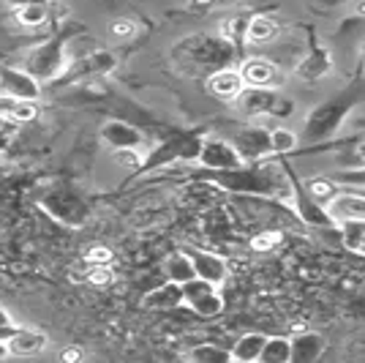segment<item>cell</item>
Returning a JSON list of instances; mask_svg holds the SVG:
<instances>
[{
	"label": "cell",
	"instance_id": "obj_1",
	"mask_svg": "<svg viewBox=\"0 0 365 363\" xmlns=\"http://www.w3.org/2000/svg\"><path fill=\"white\" fill-rule=\"evenodd\" d=\"M194 181L213 183L229 194H248V197H278L281 192H289V181L278 159H262V161H245L232 169H205L199 166L191 172Z\"/></svg>",
	"mask_w": 365,
	"mask_h": 363
},
{
	"label": "cell",
	"instance_id": "obj_2",
	"mask_svg": "<svg viewBox=\"0 0 365 363\" xmlns=\"http://www.w3.org/2000/svg\"><path fill=\"white\" fill-rule=\"evenodd\" d=\"M363 101H365V79L354 76L346 88H341L338 93L327 96L324 101H319V104L305 115L303 131L297 136L303 139L305 145H311V148L327 142V139H333L341 131V126L346 123V118L354 112V106H360Z\"/></svg>",
	"mask_w": 365,
	"mask_h": 363
},
{
	"label": "cell",
	"instance_id": "obj_3",
	"mask_svg": "<svg viewBox=\"0 0 365 363\" xmlns=\"http://www.w3.org/2000/svg\"><path fill=\"white\" fill-rule=\"evenodd\" d=\"M172 58L185 74H213L240 61L237 49L221 33H194L172 46Z\"/></svg>",
	"mask_w": 365,
	"mask_h": 363
},
{
	"label": "cell",
	"instance_id": "obj_4",
	"mask_svg": "<svg viewBox=\"0 0 365 363\" xmlns=\"http://www.w3.org/2000/svg\"><path fill=\"white\" fill-rule=\"evenodd\" d=\"M82 28L79 25H66L61 31L52 33V39H46L41 44H36L25 55V71L31 76H36L38 82H49V79H58V76L66 71L68 66V52H66V44L71 39V33H79Z\"/></svg>",
	"mask_w": 365,
	"mask_h": 363
},
{
	"label": "cell",
	"instance_id": "obj_5",
	"mask_svg": "<svg viewBox=\"0 0 365 363\" xmlns=\"http://www.w3.org/2000/svg\"><path fill=\"white\" fill-rule=\"evenodd\" d=\"M202 139L205 134L199 129H188V131H169L155 148H153L145 159H142V166H139L134 175H145V172H153V169H161V166H169L175 161H197L199 148H202Z\"/></svg>",
	"mask_w": 365,
	"mask_h": 363
},
{
	"label": "cell",
	"instance_id": "obj_6",
	"mask_svg": "<svg viewBox=\"0 0 365 363\" xmlns=\"http://www.w3.org/2000/svg\"><path fill=\"white\" fill-rule=\"evenodd\" d=\"M41 208L55 222L66 224V227H82L88 222V216H91V202H88V197L79 189L68 186V183L49 189L44 197H41Z\"/></svg>",
	"mask_w": 365,
	"mask_h": 363
},
{
	"label": "cell",
	"instance_id": "obj_7",
	"mask_svg": "<svg viewBox=\"0 0 365 363\" xmlns=\"http://www.w3.org/2000/svg\"><path fill=\"white\" fill-rule=\"evenodd\" d=\"M275 159H278V164H281V169H284L287 181H289V194H292V205H294V213L303 219L308 227L338 229V224H335L333 219H330V213L324 211V205L314 199V194L308 192L305 181H300V175L292 169L289 156H275Z\"/></svg>",
	"mask_w": 365,
	"mask_h": 363
},
{
	"label": "cell",
	"instance_id": "obj_8",
	"mask_svg": "<svg viewBox=\"0 0 365 363\" xmlns=\"http://www.w3.org/2000/svg\"><path fill=\"white\" fill-rule=\"evenodd\" d=\"M232 104L237 106V112L245 118H289L294 112V101L281 96L278 88H251L245 85L243 91L235 96Z\"/></svg>",
	"mask_w": 365,
	"mask_h": 363
},
{
	"label": "cell",
	"instance_id": "obj_9",
	"mask_svg": "<svg viewBox=\"0 0 365 363\" xmlns=\"http://www.w3.org/2000/svg\"><path fill=\"white\" fill-rule=\"evenodd\" d=\"M182 289V303L202 319H213L218 314H224V298H221V292H218V284L213 282H207V279H188L185 284H180Z\"/></svg>",
	"mask_w": 365,
	"mask_h": 363
},
{
	"label": "cell",
	"instance_id": "obj_10",
	"mask_svg": "<svg viewBox=\"0 0 365 363\" xmlns=\"http://www.w3.org/2000/svg\"><path fill=\"white\" fill-rule=\"evenodd\" d=\"M335 69V58L333 52L319 41V33L314 28H308V49L300 58V63L294 66V76L300 82H319Z\"/></svg>",
	"mask_w": 365,
	"mask_h": 363
},
{
	"label": "cell",
	"instance_id": "obj_11",
	"mask_svg": "<svg viewBox=\"0 0 365 363\" xmlns=\"http://www.w3.org/2000/svg\"><path fill=\"white\" fill-rule=\"evenodd\" d=\"M197 164L205 166V169H232V166L245 164L240 159L237 148L229 142V139H221V136H205L202 139V148H199Z\"/></svg>",
	"mask_w": 365,
	"mask_h": 363
},
{
	"label": "cell",
	"instance_id": "obj_12",
	"mask_svg": "<svg viewBox=\"0 0 365 363\" xmlns=\"http://www.w3.org/2000/svg\"><path fill=\"white\" fill-rule=\"evenodd\" d=\"M243 161H262L273 156V145H270V129L264 126H245L237 134L229 139Z\"/></svg>",
	"mask_w": 365,
	"mask_h": 363
},
{
	"label": "cell",
	"instance_id": "obj_13",
	"mask_svg": "<svg viewBox=\"0 0 365 363\" xmlns=\"http://www.w3.org/2000/svg\"><path fill=\"white\" fill-rule=\"evenodd\" d=\"M115 66H118V58H115L112 52L98 49V52H93V55H85V58H79V61L68 63V66H66V71H63L58 79H61V85H71V82L88 79V76L109 74Z\"/></svg>",
	"mask_w": 365,
	"mask_h": 363
},
{
	"label": "cell",
	"instance_id": "obj_14",
	"mask_svg": "<svg viewBox=\"0 0 365 363\" xmlns=\"http://www.w3.org/2000/svg\"><path fill=\"white\" fill-rule=\"evenodd\" d=\"M237 71L243 76V85H251V88H278V85H284V71L267 58H243Z\"/></svg>",
	"mask_w": 365,
	"mask_h": 363
},
{
	"label": "cell",
	"instance_id": "obj_15",
	"mask_svg": "<svg viewBox=\"0 0 365 363\" xmlns=\"http://www.w3.org/2000/svg\"><path fill=\"white\" fill-rule=\"evenodd\" d=\"M0 88H3V93L16 96L22 101H38L41 99V82L28 74L25 69H14V66L0 69Z\"/></svg>",
	"mask_w": 365,
	"mask_h": 363
},
{
	"label": "cell",
	"instance_id": "obj_16",
	"mask_svg": "<svg viewBox=\"0 0 365 363\" xmlns=\"http://www.w3.org/2000/svg\"><path fill=\"white\" fill-rule=\"evenodd\" d=\"M324 211L330 213V219H333L335 224H344V222H365V194L363 192H341L338 189V194H335L327 205H324Z\"/></svg>",
	"mask_w": 365,
	"mask_h": 363
},
{
	"label": "cell",
	"instance_id": "obj_17",
	"mask_svg": "<svg viewBox=\"0 0 365 363\" xmlns=\"http://www.w3.org/2000/svg\"><path fill=\"white\" fill-rule=\"evenodd\" d=\"M188 259H191V265H194V273H197L199 279H207V282H213V284H224L229 276V265L224 257H218L213 252H202V249H182Z\"/></svg>",
	"mask_w": 365,
	"mask_h": 363
},
{
	"label": "cell",
	"instance_id": "obj_18",
	"mask_svg": "<svg viewBox=\"0 0 365 363\" xmlns=\"http://www.w3.org/2000/svg\"><path fill=\"white\" fill-rule=\"evenodd\" d=\"M101 142L109 145L112 151L120 148H142L145 145V134L139 131L137 126L125 121H107L101 126Z\"/></svg>",
	"mask_w": 365,
	"mask_h": 363
},
{
	"label": "cell",
	"instance_id": "obj_19",
	"mask_svg": "<svg viewBox=\"0 0 365 363\" xmlns=\"http://www.w3.org/2000/svg\"><path fill=\"white\" fill-rule=\"evenodd\" d=\"M205 79H207V82H205V85H207V93H210L213 99H218V101H235V96L245 88L240 71L232 69V66L218 69V71L207 74Z\"/></svg>",
	"mask_w": 365,
	"mask_h": 363
},
{
	"label": "cell",
	"instance_id": "obj_20",
	"mask_svg": "<svg viewBox=\"0 0 365 363\" xmlns=\"http://www.w3.org/2000/svg\"><path fill=\"white\" fill-rule=\"evenodd\" d=\"M6 347H9V355L31 358V355H38V352L46 347V333L36 331V328H25V325H19V328L9 336Z\"/></svg>",
	"mask_w": 365,
	"mask_h": 363
},
{
	"label": "cell",
	"instance_id": "obj_21",
	"mask_svg": "<svg viewBox=\"0 0 365 363\" xmlns=\"http://www.w3.org/2000/svg\"><path fill=\"white\" fill-rule=\"evenodd\" d=\"M327 347L324 336L317 331H300L292 336V361L294 363H314L322 358V352Z\"/></svg>",
	"mask_w": 365,
	"mask_h": 363
},
{
	"label": "cell",
	"instance_id": "obj_22",
	"mask_svg": "<svg viewBox=\"0 0 365 363\" xmlns=\"http://www.w3.org/2000/svg\"><path fill=\"white\" fill-rule=\"evenodd\" d=\"M38 118V106L36 101H22L16 96L0 93V121L9 123H31Z\"/></svg>",
	"mask_w": 365,
	"mask_h": 363
},
{
	"label": "cell",
	"instance_id": "obj_23",
	"mask_svg": "<svg viewBox=\"0 0 365 363\" xmlns=\"http://www.w3.org/2000/svg\"><path fill=\"white\" fill-rule=\"evenodd\" d=\"M178 306H182V289L178 282H169V279L167 284H161L145 295V309H153V312H172Z\"/></svg>",
	"mask_w": 365,
	"mask_h": 363
},
{
	"label": "cell",
	"instance_id": "obj_24",
	"mask_svg": "<svg viewBox=\"0 0 365 363\" xmlns=\"http://www.w3.org/2000/svg\"><path fill=\"white\" fill-rule=\"evenodd\" d=\"M278 33H281V25H278L275 16H267V14L248 16L245 41H251V44H270V41L278 39Z\"/></svg>",
	"mask_w": 365,
	"mask_h": 363
},
{
	"label": "cell",
	"instance_id": "obj_25",
	"mask_svg": "<svg viewBox=\"0 0 365 363\" xmlns=\"http://www.w3.org/2000/svg\"><path fill=\"white\" fill-rule=\"evenodd\" d=\"M264 333H245L235 342V347L229 349L232 361H240V363H254L259 361V352H262V344H264Z\"/></svg>",
	"mask_w": 365,
	"mask_h": 363
},
{
	"label": "cell",
	"instance_id": "obj_26",
	"mask_svg": "<svg viewBox=\"0 0 365 363\" xmlns=\"http://www.w3.org/2000/svg\"><path fill=\"white\" fill-rule=\"evenodd\" d=\"M262 363H289L292 361V339L287 336H267L262 352H259Z\"/></svg>",
	"mask_w": 365,
	"mask_h": 363
},
{
	"label": "cell",
	"instance_id": "obj_27",
	"mask_svg": "<svg viewBox=\"0 0 365 363\" xmlns=\"http://www.w3.org/2000/svg\"><path fill=\"white\" fill-rule=\"evenodd\" d=\"M49 14H52V6H44V3L14 6V19L22 28H41L49 22Z\"/></svg>",
	"mask_w": 365,
	"mask_h": 363
},
{
	"label": "cell",
	"instance_id": "obj_28",
	"mask_svg": "<svg viewBox=\"0 0 365 363\" xmlns=\"http://www.w3.org/2000/svg\"><path fill=\"white\" fill-rule=\"evenodd\" d=\"M164 276H167L169 282H178V284H185L188 279H194L197 273H194V265H191V259L185 252H175V254H169L164 259Z\"/></svg>",
	"mask_w": 365,
	"mask_h": 363
},
{
	"label": "cell",
	"instance_id": "obj_29",
	"mask_svg": "<svg viewBox=\"0 0 365 363\" xmlns=\"http://www.w3.org/2000/svg\"><path fill=\"white\" fill-rule=\"evenodd\" d=\"M245 28H248V16L245 14H235L229 16L227 22L221 25V36L227 39L229 44L237 49L240 61H243V44H245Z\"/></svg>",
	"mask_w": 365,
	"mask_h": 363
},
{
	"label": "cell",
	"instance_id": "obj_30",
	"mask_svg": "<svg viewBox=\"0 0 365 363\" xmlns=\"http://www.w3.org/2000/svg\"><path fill=\"white\" fill-rule=\"evenodd\" d=\"M341 241L354 254H365V222H344L338 224Z\"/></svg>",
	"mask_w": 365,
	"mask_h": 363
},
{
	"label": "cell",
	"instance_id": "obj_31",
	"mask_svg": "<svg viewBox=\"0 0 365 363\" xmlns=\"http://www.w3.org/2000/svg\"><path fill=\"white\" fill-rule=\"evenodd\" d=\"M188 358L197 363H229L232 361V355H229L227 347H218L213 342H202L197 347L188 349Z\"/></svg>",
	"mask_w": 365,
	"mask_h": 363
},
{
	"label": "cell",
	"instance_id": "obj_32",
	"mask_svg": "<svg viewBox=\"0 0 365 363\" xmlns=\"http://www.w3.org/2000/svg\"><path fill=\"white\" fill-rule=\"evenodd\" d=\"M270 145H273V156H289L297 151L300 136L287 126H275V129H270Z\"/></svg>",
	"mask_w": 365,
	"mask_h": 363
},
{
	"label": "cell",
	"instance_id": "obj_33",
	"mask_svg": "<svg viewBox=\"0 0 365 363\" xmlns=\"http://www.w3.org/2000/svg\"><path fill=\"white\" fill-rule=\"evenodd\" d=\"M305 186H308V192L314 194V199L322 202V205H327V202L338 194V189H341L330 175H327V178H311V181H305Z\"/></svg>",
	"mask_w": 365,
	"mask_h": 363
},
{
	"label": "cell",
	"instance_id": "obj_34",
	"mask_svg": "<svg viewBox=\"0 0 365 363\" xmlns=\"http://www.w3.org/2000/svg\"><path fill=\"white\" fill-rule=\"evenodd\" d=\"M330 178L338 186H344V189H365V164L349 166V169H338Z\"/></svg>",
	"mask_w": 365,
	"mask_h": 363
},
{
	"label": "cell",
	"instance_id": "obj_35",
	"mask_svg": "<svg viewBox=\"0 0 365 363\" xmlns=\"http://www.w3.org/2000/svg\"><path fill=\"white\" fill-rule=\"evenodd\" d=\"M112 159L118 161V164L128 166V169H134L137 172L139 166H142V153H139V148H120V151H112Z\"/></svg>",
	"mask_w": 365,
	"mask_h": 363
},
{
	"label": "cell",
	"instance_id": "obj_36",
	"mask_svg": "<svg viewBox=\"0 0 365 363\" xmlns=\"http://www.w3.org/2000/svg\"><path fill=\"white\" fill-rule=\"evenodd\" d=\"M112 249L109 246H91L88 252H85V259H88V265H112Z\"/></svg>",
	"mask_w": 365,
	"mask_h": 363
},
{
	"label": "cell",
	"instance_id": "obj_37",
	"mask_svg": "<svg viewBox=\"0 0 365 363\" xmlns=\"http://www.w3.org/2000/svg\"><path fill=\"white\" fill-rule=\"evenodd\" d=\"M112 279H115V273H112L109 265H91V268H88V282H91V284L104 287V284H112Z\"/></svg>",
	"mask_w": 365,
	"mask_h": 363
},
{
	"label": "cell",
	"instance_id": "obj_38",
	"mask_svg": "<svg viewBox=\"0 0 365 363\" xmlns=\"http://www.w3.org/2000/svg\"><path fill=\"white\" fill-rule=\"evenodd\" d=\"M109 33H112L115 39H131V36L137 33V25H134L131 19H118V22L109 25Z\"/></svg>",
	"mask_w": 365,
	"mask_h": 363
},
{
	"label": "cell",
	"instance_id": "obj_39",
	"mask_svg": "<svg viewBox=\"0 0 365 363\" xmlns=\"http://www.w3.org/2000/svg\"><path fill=\"white\" fill-rule=\"evenodd\" d=\"M311 3V9L314 11H319V14H330V11H335V9H341L346 0H308Z\"/></svg>",
	"mask_w": 365,
	"mask_h": 363
},
{
	"label": "cell",
	"instance_id": "obj_40",
	"mask_svg": "<svg viewBox=\"0 0 365 363\" xmlns=\"http://www.w3.org/2000/svg\"><path fill=\"white\" fill-rule=\"evenodd\" d=\"M278 238H281V235H278V232H273V235H270V232H267V235H262V238H257V241L251 243V246H254V249H257V252H267V249H273L275 243H278Z\"/></svg>",
	"mask_w": 365,
	"mask_h": 363
},
{
	"label": "cell",
	"instance_id": "obj_41",
	"mask_svg": "<svg viewBox=\"0 0 365 363\" xmlns=\"http://www.w3.org/2000/svg\"><path fill=\"white\" fill-rule=\"evenodd\" d=\"M82 355H85V352H82L79 347H68V349H63V352H61L63 361H79Z\"/></svg>",
	"mask_w": 365,
	"mask_h": 363
},
{
	"label": "cell",
	"instance_id": "obj_42",
	"mask_svg": "<svg viewBox=\"0 0 365 363\" xmlns=\"http://www.w3.org/2000/svg\"><path fill=\"white\" fill-rule=\"evenodd\" d=\"M3 3H9V6H28V3H44V6H52L55 0H3Z\"/></svg>",
	"mask_w": 365,
	"mask_h": 363
},
{
	"label": "cell",
	"instance_id": "obj_43",
	"mask_svg": "<svg viewBox=\"0 0 365 363\" xmlns=\"http://www.w3.org/2000/svg\"><path fill=\"white\" fill-rule=\"evenodd\" d=\"M218 0H191V6L194 9H210V6H215Z\"/></svg>",
	"mask_w": 365,
	"mask_h": 363
},
{
	"label": "cell",
	"instance_id": "obj_44",
	"mask_svg": "<svg viewBox=\"0 0 365 363\" xmlns=\"http://www.w3.org/2000/svg\"><path fill=\"white\" fill-rule=\"evenodd\" d=\"M354 156L360 159V164H365V136H363V139H360V145L354 148Z\"/></svg>",
	"mask_w": 365,
	"mask_h": 363
},
{
	"label": "cell",
	"instance_id": "obj_45",
	"mask_svg": "<svg viewBox=\"0 0 365 363\" xmlns=\"http://www.w3.org/2000/svg\"><path fill=\"white\" fill-rule=\"evenodd\" d=\"M11 322H14V317H11V314H9V312L0 306V325H11Z\"/></svg>",
	"mask_w": 365,
	"mask_h": 363
},
{
	"label": "cell",
	"instance_id": "obj_46",
	"mask_svg": "<svg viewBox=\"0 0 365 363\" xmlns=\"http://www.w3.org/2000/svg\"><path fill=\"white\" fill-rule=\"evenodd\" d=\"M354 14L365 16V0H357V6H354Z\"/></svg>",
	"mask_w": 365,
	"mask_h": 363
},
{
	"label": "cell",
	"instance_id": "obj_47",
	"mask_svg": "<svg viewBox=\"0 0 365 363\" xmlns=\"http://www.w3.org/2000/svg\"><path fill=\"white\" fill-rule=\"evenodd\" d=\"M3 358H9V347H6V342H0V361Z\"/></svg>",
	"mask_w": 365,
	"mask_h": 363
},
{
	"label": "cell",
	"instance_id": "obj_48",
	"mask_svg": "<svg viewBox=\"0 0 365 363\" xmlns=\"http://www.w3.org/2000/svg\"><path fill=\"white\" fill-rule=\"evenodd\" d=\"M363 66H365V46H363Z\"/></svg>",
	"mask_w": 365,
	"mask_h": 363
},
{
	"label": "cell",
	"instance_id": "obj_49",
	"mask_svg": "<svg viewBox=\"0 0 365 363\" xmlns=\"http://www.w3.org/2000/svg\"><path fill=\"white\" fill-rule=\"evenodd\" d=\"M357 192H363V194H365V189H357Z\"/></svg>",
	"mask_w": 365,
	"mask_h": 363
}]
</instances>
